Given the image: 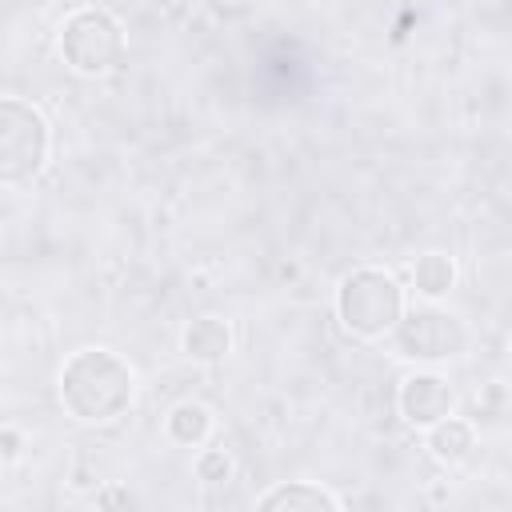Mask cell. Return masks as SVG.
<instances>
[{
  "label": "cell",
  "instance_id": "cell-1",
  "mask_svg": "<svg viewBox=\"0 0 512 512\" xmlns=\"http://www.w3.org/2000/svg\"><path fill=\"white\" fill-rule=\"evenodd\" d=\"M60 404L80 424H112L136 400V372L112 348H80L56 376Z\"/></svg>",
  "mask_w": 512,
  "mask_h": 512
},
{
  "label": "cell",
  "instance_id": "cell-2",
  "mask_svg": "<svg viewBox=\"0 0 512 512\" xmlns=\"http://www.w3.org/2000/svg\"><path fill=\"white\" fill-rule=\"evenodd\" d=\"M336 320L356 340H380L404 312V288L384 268H352L336 284Z\"/></svg>",
  "mask_w": 512,
  "mask_h": 512
},
{
  "label": "cell",
  "instance_id": "cell-3",
  "mask_svg": "<svg viewBox=\"0 0 512 512\" xmlns=\"http://www.w3.org/2000/svg\"><path fill=\"white\" fill-rule=\"evenodd\" d=\"M52 152L44 112L24 96H0V188L32 184Z\"/></svg>",
  "mask_w": 512,
  "mask_h": 512
},
{
  "label": "cell",
  "instance_id": "cell-4",
  "mask_svg": "<svg viewBox=\"0 0 512 512\" xmlns=\"http://www.w3.org/2000/svg\"><path fill=\"white\" fill-rule=\"evenodd\" d=\"M60 60L76 72V76H108L120 68L124 52H128V36L124 24L104 12V8H76L72 16H64L60 36H56Z\"/></svg>",
  "mask_w": 512,
  "mask_h": 512
},
{
  "label": "cell",
  "instance_id": "cell-5",
  "mask_svg": "<svg viewBox=\"0 0 512 512\" xmlns=\"http://www.w3.org/2000/svg\"><path fill=\"white\" fill-rule=\"evenodd\" d=\"M392 344L396 356L412 360V364H444L468 352V324L440 308V300H424L416 308L404 304L400 320L392 324Z\"/></svg>",
  "mask_w": 512,
  "mask_h": 512
},
{
  "label": "cell",
  "instance_id": "cell-6",
  "mask_svg": "<svg viewBox=\"0 0 512 512\" xmlns=\"http://www.w3.org/2000/svg\"><path fill=\"white\" fill-rule=\"evenodd\" d=\"M396 408L412 428H428V424H436V420L456 412V388H452L448 376H440L432 368H416V372H408L400 380Z\"/></svg>",
  "mask_w": 512,
  "mask_h": 512
},
{
  "label": "cell",
  "instance_id": "cell-7",
  "mask_svg": "<svg viewBox=\"0 0 512 512\" xmlns=\"http://www.w3.org/2000/svg\"><path fill=\"white\" fill-rule=\"evenodd\" d=\"M236 344V332L224 316H196L180 332V352L192 364H220Z\"/></svg>",
  "mask_w": 512,
  "mask_h": 512
},
{
  "label": "cell",
  "instance_id": "cell-8",
  "mask_svg": "<svg viewBox=\"0 0 512 512\" xmlns=\"http://www.w3.org/2000/svg\"><path fill=\"white\" fill-rule=\"evenodd\" d=\"M424 448H428V456L436 460V464H444V468H456V464H464L468 456H472V448H476V428L464 420V416H444V420H436V424H428L424 428Z\"/></svg>",
  "mask_w": 512,
  "mask_h": 512
},
{
  "label": "cell",
  "instance_id": "cell-9",
  "mask_svg": "<svg viewBox=\"0 0 512 512\" xmlns=\"http://www.w3.org/2000/svg\"><path fill=\"white\" fill-rule=\"evenodd\" d=\"M260 512H276V508H288V512H316V508H328V512H340L344 500L312 480H288V484H276L268 488L260 500H256Z\"/></svg>",
  "mask_w": 512,
  "mask_h": 512
},
{
  "label": "cell",
  "instance_id": "cell-10",
  "mask_svg": "<svg viewBox=\"0 0 512 512\" xmlns=\"http://www.w3.org/2000/svg\"><path fill=\"white\" fill-rule=\"evenodd\" d=\"M164 436L176 448H200L212 436V408L200 400H180L164 416Z\"/></svg>",
  "mask_w": 512,
  "mask_h": 512
},
{
  "label": "cell",
  "instance_id": "cell-11",
  "mask_svg": "<svg viewBox=\"0 0 512 512\" xmlns=\"http://www.w3.org/2000/svg\"><path fill=\"white\" fill-rule=\"evenodd\" d=\"M456 280H460V268L448 252H424L412 264V292L420 300H448Z\"/></svg>",
  "mask_w": 512,
  "mask_h": 512
},
{
  "label": "cell",
  "instance_id": "cell-12",
  "mask_svg": "<svg viewBox=\"0 0 512 512\" xmlns=\"http://www.w3.org/2000/svg\"><path fill=\"white\" fill-rule=\"evenodd\" d=\"M192 476L204 488H224L236 476V456L228 448H200L196 460H192Z\"/></svg>",
  "mask_w": 512,
  "mask_h": 512
},
{
  "label": "cell",
  "instance_id": "cell-13",
  "mask_svg": "<svg viewBox=\"0 0 512 512\" xmlns=\"http://www.w3.org/2000/svg\"><path fill=\"white\" fill-rule=\"evenodd\" d=\"M24 448H28V440H24L20 428H0V460H4V464L24 460Z\"/></svg>",
  "mask_w": 512,
  "mask_h": 512
},
{
  "label": "cell",
  "instance_id": "cell-14",
  "mask_svg": "<svg viewBox=\"0 0 512 512\" xmlns=\"http://www.w3.org/2000/svg\"><path fill=\"white\" fill-rule=\"evenodd\" d=\"M92 500H96V508H116V504H132L128 488H96V492H92Z\"/></svg>",
  "mask_w": 512,
  "mask_h": 512
},
{
  "label": "cell",
  "instance_id": "cell-15",
  "mask_svg": "<svg viewBox=\"0 0 512 512\" xmlns=\"http://www.w3.org/2000/svg\"><path fill=\"white\" fill-rule=\"evenodd\" d=\"M448 496H452V488H448V484H432V488H428V500H432V504H444Z\"/></svg>",
  "mask_w": 512,
  "mask_h": 512
},
{
  "label": "cell",
  "instance_id": "cell-16",
  "mask_svg": "<svg viewBox=\"0 0 512 512\" xmlns=\"http://www.w3.org/2000/svg\"><path fill=\"white\" fill-rule=\"evenodd\" d=\"M228 4H248V0H228Z\"/></svg>",
  "mask_w": 512,
  "mask_h": 512
},
{
  "label": "cell",
  "instance_id": "cell-17",
  "mask_svg": "<svg viewBox=\"0 0 512 512\" xmlns=\"http://www.w3.org/2000/svg\"><path fill=\"white\" fill-rule=\"evenodd\" d=\"M0 468H4V460H0Z\"/></svg>",
  "mask_w": 512,
  "mask_h": 512
}]
</instances>
